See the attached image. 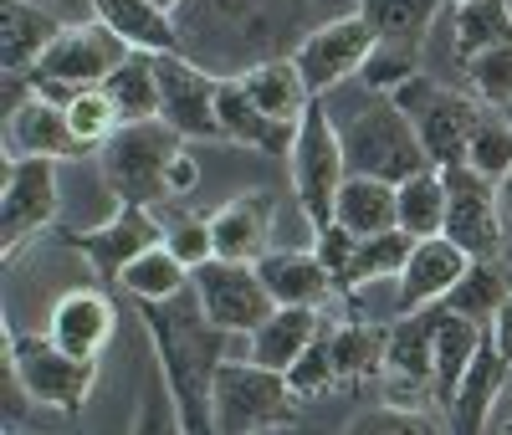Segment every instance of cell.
<instances>
[{
    "label": "cell",
    "mask_w": 512,
    "mask_h": 435,
    "mask_svg": "<svg viewBox=\"0 0 512 435\" xmlns=\"http://www.w3.org/2000/svg\"><path fill=\"white\" fill-rule=\"evenodd\" d=\"M139 313H144L159 374H164L169 395L180 405L185 430L190 435H216V374L231 359L226 348H231L236 333H226L205 318L195 282H190V292L169 297V302H139Z\"/></svg>",
    "instance_id": "1"
},
{
    "label": "cell",
    "mask_w": 512,
    "mask_h": 435,
    "mask_svg": "<svg viewBox=\"0 0 512 435\" xmlns=\"http://www.w3.org/2000/svg\"><path fill=\"white\" fill-rule=\"evenodd\" d=\"M338 123V118H333ZM338 134H344V159H349V174H369V180H410L431 164L425 154L415 123L400 113L395 98H379V93H364V103L338 123Z\"/></svg>",
    "instance_id": "2"
},
{
    "label": "cell",
    "mask_w": 512,
    "mask_h": 435,
    "mask_svg": "<svg viewBox=\"0 0 512 435\" xmlns=\"http://www.w3.org/2000/svg\"><path fill=\"white\" fill-rule=\"evenodd\" d=\"M180 149H185V139H180L164 118L123 123L118 134L98 149L103 190H108L118 205H159V200H169L164 174H169V164H175Z\"/></svg>",
    "instance_id": "3"
},
{
    "label": "cell",
    "mask_w": 512,
    "mask_h": 435,
    "mask_svg": "<svg viewBox=\"0 0 512 435\" xmlns=\"http://www.w3.org/2000/svg\"><path fill=\"white\" fill-rule=\"evenodd\" d=\"M287 169H292V190H297V205H303V221L318 231L333 221V205H338V190L349 180V159H344V134L328 113V98H313L308 113L297 118V139H292V154H287Z\"/></svg>",
    "instance_id": "4"
},
{
    "label": "cell",
    "mask_w": 512,
    "mask_h": 435,
    "mask_svg": "<svg viewBox=\"0 0 512 435\" xmlns=\"http://www.w3.org/2000/svg\"><path fill=\"white\" fill-rule=\"evenodd\" d=\"M303 395L282 369H262L256 359H226L216 374V435H262L297 420Z\"/></svg>",
    "instance_id": "5"
},
{
    "label": "cell",
    "mask_w": 512,
    "mask_h": 435,
    "mask_svg": "<svg viewBox=\"0 0 512 435\" xmlns=\"http://www.w3.org/2000/svg\"><path fill=\"white\" fill-rule=\"evenodd\" d=\"M134 52L128 41L108 26V21H82V26H67L47 57H41L31 67V82H36V93L41 98H52V103H67L72 93H82V87H103L108 72Z\"/></svg>",
    "instance_id": "6"
},
{
    "label": "cell",
    "mask_w": 512,
    "mask_h": 435,
    "mask_svg": "<svg viewBox=\"0 0 512 435\" xmlns=\"http://www.w3.org/2000/svg\"><path fill=\"white\" fill-rule=\"evenodd\" d=\"M400 113L415 123V134L431 154V164H466V149H472L477 123L487 118V103H477L472 93H456V87H441L431 77H410L395 93Z\"/></svg>",
    "instance_id": "7"
},
{
    "label": "cell",
    "mask_w": 512,
    "mask_h": 435,
    "mask_svg": "<svg viewBox=\"0 0 512 435\" xmlns=\"http://www.w3.org/2000/svg\"><path fill=\"white\" fill-rule=\"evenodd\" d=\"M6 359L16 364L26 395L36 405H52V410H67V415L82 410V400H88V389L98 379V364L72 359L67 348L52 343V333H16V328H6Z\"/></svg>",
    "instance_id": "8"
},
{
    "label": "cell",
    "mask_w": 512,
    "mask_h": 435,
    "mask_svg": "<svg viewBox=\"0 0 512 435\" xmlns=\"http://www.w3.org/2000/svg\"><path fill=\"white\" fill-rule=\"evenodd\" d=\"M441 308V302H436ZM436 308L400 313L384 348V405H436Z\"/></svg>",
    "instance_id": "9"
},
{
    "label": "cell",
    "mask_w": 512,
    "mask_h": 435,
    "mask_svg": "<svg viewBox=\"0 0 512 435\" xmlns=\"http://www.w3.org/2000/svg\"><path fill=\"white\" fill-rule=\"evenodd\" d=\"M190 282H195V297H200L205 318L216 328H226V333H236V338L256 333L277 313V302H272L262 272H256V261H221L216 256V261H205V267H195Z\"/></svg>",
    "instance_id": "10"
},
{
    "label": "cell",
    "mask_w": 512,
    "mask_h": 435,
    "mask_svg": "<svg viewBox=\"0 0 512 435\" xmlns=\"http://www.w3.org/2000/svg\"><path fill=\"white\" fill-rule=\"evenodd\" d=\"M62 180L57 159H6V180H0V251L16 256L41 226L57 221Z\"/></svg>",
    "instance_id": "11"
},
{
    "label": "cell",
    "mask_w": 512,
    "mask_h": 435,
    "mask_svg": "<svg viewBox=\"0 0 512 435\" xmlns=\"http://www.w3.org/2000/svg\"><path fill=\"white\" fill-rule=\"evenodd\" d=\"M446 226L441 236H451L472 261H487L502 251V200L497 185L482 180L472 164H446Z\"/></svg>",
    "instance_id": "12"
},
{
    "label": "cell",
    "mask_w": 512,
    "mask_h": 435,
    "mask_svg": "<svg viewBox=\"0 0 512 435\" xmlns=\"http://www.w3.org/2000/svg\"><path fill=\"white\" fill-rule=\"evenodd\" d=\"M369 52H374V31H369L364 16L354 11V16H338V21L308 31L303 41H297L292 62H297V72H303L308 93H313V98H328L333 87H344L349 77L364 72Z\"/></svg>",
    "instance_id": "13"
},
{
    "label": "cell",
    "mask_w": 512,
    "mask_h": 435,
    "mask_svg": "<svg viewBox=\"0 0 512 435\" xmlns=\"http://www.w3.org/2000/svg\"><path fill=\"white\" fill-rule=\"evenodd\" d=\"M221 82L185 62L180 52H159V118L180 139H221V113H216Z\"/></svg>",
    "instance_id": "14"
},
{
    "label": "cell",
    "mask_w": 512,
    "mask_h": 435,
    "mask_svg": "<svg viewBox=\"0 0 512 435\" xmlns=\"http://www.w3.org/2000/svg\"><path fill=\"white\" fill-rule=\"evenodd\" d=\"M159 241H164V226L154 221V205H113V215L103 226L72 231V246L82 251V261H88L103 282H118L128 261H139Z\"/></svg>",
    "instance_id": "15"
},
{
    "label": "cell",
    "mask_w": 512,
    "mask_h": 435,
    "mask_svg": "<svg viewBox=\"0 0 512 435\" xmlns=\"http://www.w3.org/2000/svg\"><path fill=\"white\" fill-rule=\"evenodd\" d=\"M472 256H466L451 236H425L415 241L405 272L395 277V297H400V313H420V308H436V302L451 297V287L466 277Z\"/></svg>",
    "instance_id": "16"
},
{
    "label": "cell",
    "mask_w": 512,
    "mask_h": 435,
    "mask_svg": "<svg viewBox=\"0 0 512 435\" xmlns=\"http://www.w3.org/2000/svg\"><path fill=\"white\" fill-rule=\"evenodd\" d=\"M0 144H6V159H82V144L67 123V108L52 98H31L16 113H6L0 123Z\"/></svg>",
    "instance_id": "17"
},
{
    "label": "cell",
    "mask_w": 512,
    "mask_h": 435,
    "mask_svg": "<svg viewBox=\"0 0 512 435\" xmlns=\"http://www.w3.org/2000/svg\"><path fill=\"white\" fill-rule=\"evenodd\" d=\"M113 328H118V313H113L108 292H98V287L62 292V297L52 302V318H47L52 343L67 348L72 359H88V364L103 359V348L113 343Z\"/></svg>",
    "instance_id": "18"
},
{
    "label": "cell",
    "mask_w": 512,
    "mask_h": 435,
    "mask_svg": "<svg viewBox=\"0 0 512 435\" xmlns=\"http://www.w3.org/2000/svg\"><path fill=\"white\" fill-rule=\"evenodd\" d=\"M272 226H277V200L272 190H251L226 200L210 215V236H216L221 261H262L272 251Z\"/></svg>",
    "instance_id": "19"
},
{
    "label": "cell",
    "mask_w": 512,
    "mask_h": 435,
    "mask_svg": "<svg viewBox=\"0 0 512 435\" xmlns=\"http://www.w3.org/2000/svg\"><path fill=\"white\" fill-rule=\"evenodd\" d=\"M507 359L497 354V343L492 333L482 338L477 348V359L472 369H466L461 389H456V400L446 405V420H451V435H487L492 415H497V400H502V384H507Z\"/></svg>",
    "instance_id": "20"
},
{
    "label": "cell",
    "mask_w": 512,
    "mask_h": 435,
    "mask_svg": "<svg viewBox=\"0 0 512 435\" xmlns=\"http://www.w3.org/2000/svg\"><path fill=\"white\" fill-rule=\"evenodd\" d=\"M256 272H262L277 308H323V302L338 292L333 272L323 267V256L313 246L308 251H267L262 261H256Z\"/></svg>",
    "instance_id": "21"
},
{
    "label": "cell",
    "mask_w": 512,
    "mask_h": 435,
    "mask_svg": "<svg viewBox=\"0 0 512 435\" xmlns=\"http://www.w3.org/2000/svg\"><path fill=\"white\" fill-rule=\"evenodd\" d=\"M216 113H221V139H226V144H246V149L272 154V159H287V154H292L297 123H277V118H267L262 108L246 98L241 77H236V82H221Z\"/></svg>",
    "instance_id": "22"
},
{
    "label": "cell",
    "mask_w": 512,
    "mask_h": 435,
    "mask_svg": "<svg viewBox=\"0 0 512 435\" xmlns=\"http://www.w3.org/2000/svg\"><path fill=\"white\" fill-rule=\"evenodd\" d=\"M67 26L36 0H0V72H31Z\"/></svg>",
    "instance_id": "23"
},
{
    "label": "cell",
    "mask_w": 512,
    "mask_h": 435,
    "mask_svg": "<svg viewBox=\"0 0 512 435\" xmlns=\"http://www.w3.org/2000/svg\"><path fill=\"white\" fill-rule=\"evenodd\" d=\"M318 333H323V308H277L256 333H246V359L287 374L313 348Z\"/></svg>",
    "instance_id": "24"
},
{
    "label": "cell",
    "mask_w": 512,
    "mask_h": 435,
    "mask_svg": "<svg viewBox=\"0 0 512 435\" xmlns=\"http://www.w3.org/2000/svg\"><path fill=\"white\" fill-rule=\"evenodd\" d=\"M482 338H487L482 323L451 313L446 302L436 308V410H441V415H446V405L456 400V389H461L466 369H472Z\"/></svg>",
    "instance_id": "25"
},
{
    "label": "cell",
    "mask_w": 512,
    "mask_h": 435,
    "mask_svg": "<svg viewBox=\"0 0 512 435\" xmlns=\"http://www.w3.org/2000/svg\"><path fill=\"white\" fill-rule=\"evenodd\" d=\"M333 221L349 226L354 236H379L400 226V195L390 180H369V174H349L344 190H338Z\"/></svg>",
    "instance_id": "26"
},
{
    "label": "cell",
    "mask_w": 512,
    "mask_h": 435,
    "mask_svg": "<svg viewBox=\"0 0 512 435\" xmlns=\"http://www.w3.org/2000/svg\"><path fill=\"white\" fill-rule=\"evenodd\" d=\"M241 87H246V98L262 108L267 118H277V123H297V118L308 113V103H313L308 82H303V72H297L292 57L262 62V67L241 72Z\"/></svg>",
    "instance_id": "27"
},
{
    "label": "cell",
    "mask_w": 512,
    "mask_h": 435,
    "mask_svg": "<svg viewBox=\"0 0 512 435\" xmlns=\"http://www.w3.org/2000/svg\"><path fill=\"white\" fill-rule=\"evenodd\" d=\"M98 21H108L134 52H180V36L154 0H93Z\"/></svg>",
    "instance_id": "28"
},
{
    "label": "cell",
    "mask_w": 512,
    "mask_h": 435,
    "mask_svg": "<svg viewBox=\"0 0 512 435\" xmlns=\"http://www.w3.org/2000/svg\"><path fill=\"white\" fill-rule=\"evenodd\" d=\"M103 93L113 98V108H118L123 123H149V118H159V57H154V52H128V57L108 72Z\"/></svg>",
    "instance_id": "29"
},
{
    "label": "cell",
    "mask_w": 512,
    "mask_h": 435,
    "mask_svg": "<svg viewBox=\"0 0 512 435\" xmlns=\"http://www.w3.org/2000/svg\"><path fill=\"white\" fill-rule=\"evenodd\" d=\"M456 57H477L492 47H512V6L507 0H451Z\"/></svg>",
    "instance_id": "30"
},
{
    "label": "cell",
    "mask_w": 512,
    "mask_h": 435,
    "mask_svg": "<svg viewBox=\"0 0 512 435\" xmlns=\"http://www.w3.org/2000/svg\"><path fill=\"white\" fill-rule=\"evenodd\" d=\"M328 338H333L338 384L384 379V348H390V328H379V323H333Z\"/></svg>",
    "instance_id": "31"
},
{
    "label": "cell",
    "mask_w": 512,
    "mask_h": 435,
    "mask_svg": "<svg viewBox=\"0 0 512 435\" xmlns=\"http://www.w3.org/2000/svg\"><path fill=\"white\" fill-rule=\"evenodd\" d=\"M190 277H195V272L159 241V246H149L139 261H128L123 277H118V287L134 297V302H169V297L190 292Z\"/></svg>",
    "instance_id": "32"
},
{
    "label": "cell",
    "mask_w": 512,
    "mask_h": 435,
    "mask_svg": "<svg viewBox=\"0 0 512 435\" xmlns=\"http://www.w3.org/2000/svg\"><path fill=\"white\" fill-rule=\"evenodd\" d=\"M415 251V236L410 231H379V236H359L354 246V261H349V272L344 282H338V292H354V287H369V282H395L405 272V261Z\"/></svg>",
    "instance_id": "33"
},
{
    "label": "cell",
    "mask_w": 512,
    "mask_h": 435,
    "mask_svg": "<svg viewBox=\"0 0 512 435\" xmlns=\"http://www.w3.org/2000/svg\"><path fill=\"white\" fill-rule=\"evenodd\" d=\"M395 195H400V231H410L415 241L441 236V226H446V174H441V164H425L420 174L400 180Z\"/></svg>",
    "instance_id": "34"
},
{
    "label": "cell",
    "mask_w": 512,
    "mask_h": 435,
    "mask_svg": "<svg viewBox=\"0 0 512 435\" xmlns=\"http://www.w3.org/2000/svg\"><path fill=\"white\" fill-rule=\"evenodd\" d=\"M507 297H512V277H507V267H502L497 256H487V261H472V267H466V277L446 297V308L487 328Z\"/></svg>",
    "instance_id": "35"
},
{
    "label": "cell",
    "mask_w": 512,
    "mask_h": 435,
    "mask_svg": "<svg viewBox=\"0 0 512 435\" xmlns=\"http://www.w3.org/2000/svg\"><path fill=\"white\" fill-rule=\"evenodd\" d=\"M436 11L441 0H359L374 41H405V47H420V36L436 26Z\"/></svg>",
    "instance_id": "36"
},
{
    "label": "cell",
    "mask_w": 512,
    "mask_h": 435,
    "mask_svg": "<svg viewBox=\"0 0 512 435\" xmlns=\"http://www.w3.org/2000/svg\"><path fill=\"white\" fill-rule=\"evenodd\" d=\"M62 108H67V123H72L82 154H98L123 128V118H118V108H113V98L103 93V87H82V93H72Z\"/></svg>",
    "instance_id": "37"
},
{
    "label": "cell",
    "mask_w": 512,
    "mask_h": 435,
    "mask_svg": "<svg viewBox=\"0 0 512 435\" xmlns=\"http://www.w3.org/2000/svg\"><path fill=\"white\" fill-rule=\"evenodd\" d=\"M410 77H420V47H405V41H374V52H369V62L354 82L364 87V93L395 98Z\"/></svg>",
    "instance_id": "38"
},
{
    "label": "cell",
    "mask_w": 512,
    "mask_h": 435,
    "mask_svg": "<svg viewBox=\"0 0 512 435\" xmlns=\"http://www.w3.org/2000/svg\"><path fill=\"white\" fill-rule=\"evenodd\" d=\"M461 82L466 93L487 108H507L512 103V47H492L461 62Z\"/></svg>",
    "instance_id": "39"
},
{
    "label": "cell",
    "mask_w": 512,
    "mask_h": 435,
    "mask_svg": "<svg viewBox=\"0 0 512 435\" xmlns=\"http://www.w3.org/2000/svg\"><path fill=\"white\" fill-rule=\"evenodd\" d=\"M466 164H472L482 180H502V174L512 169V123L502 113H487L477 123V134H472V149H466Z\"/></svg>",
    "instance_id": "40"
},
{
    "label": "cell",
    "mask_w": 512,
    "mask_h": 435,
    "mask_svg": "<svg viewBox=\"0 0 512 435\" xmlns=\"http://www.w3.org/2000/svg\"><path fill=\"white\" fill-rule=\"evenodd\" d=\"M134 435H190V430H185V420H180V405H175V395H169V384H164V374H159V369L149 374L144 395H139Z\"/></svg>",
    "instance_id": "41"
},
{
    "label": "cell",
    "mask_w": 512,
    "mask_h": 435,
    "mask_svg": "<svg viewBox=\"0 0 512 435\" xmlns=\"http://www.w3.org/2000/svg\"><path fill=\"white\" fill-rule=\"evenodd\" d=\"M344 435H441V425L431 415H420V410L379 405V410H359Z\"/></svg>",
    "instance_id": "42"
},
{
    "label": "cell",
    "mask_w": 512,
    "mask_h": 435,
    "mask_svg": "<svg viewBox=\"0 0 512 435\" xmlns=\"http://www.w3.org/2000/svg\"><path fill=\"white\" fill-rule=\"evenodd\" d=\"M287 379H292V389L303 400H313V395H323V389H333L338 384V369H333V338H328V323H323V333L313 338V348L303 359H297L292 369H287Z\"/></svg>",
    "instance_id": "43"
},
{
    "label": "cell",
    "mask_w": 512,
    "mask_h": 435,
    "mask_svg": "<svg viewBox=\"0 0 512 435\" xmlns=\"http://www.w3.org/2000/svg\"><path fill=\"white\" fill-rule=\"evenodd\" d=\"M164 246L175 251L185 267H205V261H216V236H210V215H185V221L164 226Z\"/></svg>",
    "instance_id": "44"
},
{
    "label": "cell",
    "mask_w": 512,
    "mask_h": 435,
    "mask_svg": "<svg viewBox=\"0 0 512 435\" xmlns=\"http://www.w3.org/2000/svg\"><path fill=\"white\" fill-rule=\"evenodd\" d=\"M354 246H359V236L349 226H338V221H328V226L313 231V251L323 256V267L333 272V282H344L349 261H354Z\"/></svg>",
    "instance_id": "45"
},
{
    "label": "cell",
    "mask_w": 512,
    "mask_h": 435,
    "mask_svg": "<svg viewBox=\"0 0 512 435\" xmlns=\"http://www.w3.org/2000/svg\"><path fill=\"white\" fill-rule=\"evenodd\" d=\"M0 389H6V430H16V420L26 415V384H21V374H16V364L6 359V369H0Z\"/></svg>",
    "instance_id": "46"
},
{
    "label": "cell",
    "mask_w": 512,
    "mask_h": 435,
    "mask_svg": "<svg viewBox=\"0 0 512 435\" xmlns=\"http://www.w3.org/2000/svg\"><path fill=\"white\" fill-rule=\"evenodd\" d=\"M164 185H169V195H190V190L200 185V164H195L190 149L175 154V164H169V174H164Z\"/></svg>",
    "instance_id": "47"
},
{
    "label": "cell",
    "mask_w": 512,
    "mask_h": 435,
    "mask_svg": "<svg viewBox=\"0 0 512 435\" xmlns=\"http://www.w3.org/2000/svg\"><path fill=\"white\" fill-rule=\"evenodd\" d=\"M487 333H492V343H497V354L512 364V297H507L502 308H497V318L487 323Z\"/></svg>",
    "instance_id": "48"
},
{
    "label": "cell",
    "mask_w": 512,
    "mask_h": 435,
    "mask_svg": "<svg viewBox=\"0 0 512 435\" xmlns=\"http://www.w3.org/2000/svg\"><path fill=\"white\" fill-rule=\"evenodd\" d=\"M492 435H512V400L507 405H497V415H492V425H487Z\"/></svg>",
    "instance_id": "49"
},
{
    "label": "cell",
    "mask_w": 512,
    "mask_h": 435,
    "mask_svg": "<svg viewBox=\"0 0 512 435\" xmlns=\"http://www.w3.org/2000/svg\"><path fill=\"white\" fill-rule=\"evenodd\" d=\"M497 200H502V215H512V169L497 180Z\"/></svg>",
    "instance_id": "50"
},
{
    "label": "cell",
    "mask_w": 512,
    "mask_h": 435,
    "mask_svg": "<svg viewBox=\"0 0 512 435\" xmlns=\"http://www.w3.org/2000/svg\"><path fill=\"white\" fill-rule=\"evenodd\" d=\"M216 6H221V11H231V16H236V11H246V6H251V0H216Z\"/></svg>",
    "instance_id": "51"
},
{
    "label": "cell",
    "mask_w": 512,
    "mask_h": 435,
    "mask_svg": "<svg viewBox=\"0 0 512 435\" xmlns=\"http://www.w3.org/2000/svg\"><path fill=\"white\" fill-rule=\"evenodd\" d=\"M154 6H159V11L169 16V11H180V6H185V0H154Z\"/></svg>",
    "instance_id": "52"
},
{
    "label": "cell",
    "mask_w": 512,
    "mask_h": 435,
    "mask_svg": "<svg viewBox=\"0 0 512 435\" xmlns=\"http://www.w3.org/2000/svg\"><path fill=\"white\" fill-rule=\"evenodd\" d=\"M497 113H502V118H507V123H512V103H507V108H497Z\"/></svg>",
    "instance_id": "53"
},
{
    "label": "cell",
    "mask_w": 512,
    "mask_h": 435,
    "mask_svg": "<svg viewBox=\"0 0 512 435\" xmlns=\"http://www.w3.org/2000/svg\"><path fill=\"white\" fill-rule=\"evenodd\" d=\"M6 435H16V430H6Z\"/></svg>",
    "instance_id": "54"
}]
</instances>
